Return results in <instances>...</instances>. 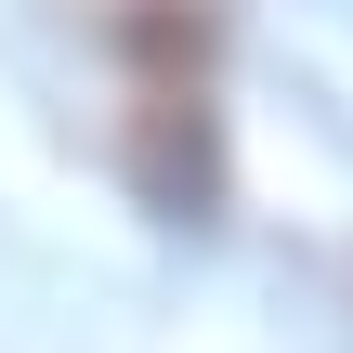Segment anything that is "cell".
I'll return each mask as SVG.
<instances>
[{"label":"cell","instance_id":"cell-1","mask_svg":"<svg viewBox=\"0 0 353 353\" xmlns=\"http://www.w3.org/2000/svg\"><path fill=\"white\" fill-rule=\"evenodd\" d=\"M118 52H131V183L157 196V223H210V210H223L210 0H131V13H118Z\"/></svg>","mask_w":353,"mask_h":353}]
</instances>
